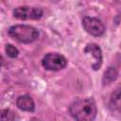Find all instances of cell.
<instances>
[{
	"mask_svg": "<svg viewBox=\"0 0 121 121\" xmlns=\"http://www.w3.org/2000/svg\"><path fill=\"white\" fill-rule=\"evenodd\" d=\"M84 53L91 57L93 60L92 68L94 70H98L102 63V53L100 47L96 43H89L84 48Z\"/></svg>",
	"mask_w": 121,
	"mask_h": 121,
	"instance_id": "8992f818",
	"label": "cell"
},
{
	"mask_svg": "<svg viewBox=\"0 0 121 121\" xmlns=\"http://www.w3.org/2000/svg\"><path fill=\"white\" fill-rule=\"evenodd\" d=\"M117 76H118V72H117L116 68L113 67V66H110L105 71V73L103 75V78H102V83H103V85H108L111 82L114 81L117 78Z\"/></svg>",
	"mask_w": 121,
	"mask_h": 121,
	"instance_id": "9c48e42d",
	"label": "cell"
},
{
	"mask_svg": "<svg viewBox=\"0 0 121 121\" xmlns=\"http://www.w3.org/2000/svg\"><path fill=\"white\" fill-rule=\"evenodd\" d=\"M109 108L112 112H120V89H116L111 95Z\"/></svg>",
	"mask_w": 121,
	"mask_h": 121,
	"instance_id": "ba28073f",
	"label": "cell"
},
{
	"mask_svg": "<svg viewBox=\"0 0 121 121\" xmlns=\"http://www.w3.org/2000/svg\"><path fill=\"white\" fill-rule=\"evenodd\" d=\"M16 105L20 110L25 112H33L35 109L33 99L27 95H20L16 100Z\"/></svg>",
	"mask_w": 121,
	"mask_h": 121,
	"instance_id": "52a82bcc",
	"label": "cell"
},
{
	"mask_svg": "<svg viewBox=\"0 0 121 121\" xmlns=\"http://www.w3.org/2000/svg\"><path fill=\"white\" fill-rule=\"evenodd\" d=\"M5 51H6V54L9 57V58H16L18 55H19V50L13 46L12 44L10 43H7L6 46H5Z\"/></svg>",
	"mask_w": 121,
	"mask_h": 121,
	"instance_id": "30bf717a",
	"label": "cell"
},
{
	"mask_svg": "<svg viewBox=\"0 0 121 121\" xmlns=\"http://www.w3.org/2000/svg\"><path fill=\"white\" fill-rule=\"evenodd\" d=\"M82 26L84 29L91 35L98 37L104 34L105 26L104 24L97 18L86 16L82 19Z\"/></svg>",
	"mask_w": 121,
	"mask_h": 121,
	"instance_id": "5b68a950",
	"label": "cell"
},
{
	"mask_svg": "<svg viewBox=\"0 0 121 121\" xmlns=\"http://www.w3.org/2000/svg\"><path fill=\"white\" fill-rule=\"evenodd\" d=\"M43 11L40 8L23 6L13 10V16L19 20H38L42 18Z\"/></svg>",
	"mask_w": 121,
	"mask_h": 121,
	"instance_id": "277c9868",
	"label": "cell"
},
{
	"mask_svg": "<svg viewBox=\"0 0 121 121\" xmlns=\"http://www.w3.org/2000/svg\"><path fill=\"white\" fill-rule=\"evenodd\" d=\"M15 114L10 110H2L0 111V120H13Z\"/></svg>",
	"mask_w": 121,
	"mask_h": 121,
	"instance_id": "8fae6325",
	"label": "cell"
},
{
	"mask_svg": "<svg viewBox=\"0 0 121 121\" xmlns=\"http://www.w3.org/2000/svg\"><path fill=\"white\" fill-rule=\"evenodd\" d=\"M10 37L22 43H30L38 40L39 31L32 26L28 25H15L8 30Z\"/></svg>",
	"mask_w": 121,
	"mask_h": 121,
	"instance_id": "7a4b0ae2",
	"label": "cell"
},
{
	"mask_svg": "<svg viewBox=\"0 0 121 121\" xmlns=\"http://www.w3.org/2000/svg\"><path fill=\"white\" fill-rule=\"evenodd\" d=\"M42 64L47 70L59 71L63 69L67 65V60L60 54L48 53L43 57L42 60Z\"/></svg>",
	"mask_w": 121,
	"mask_h": 121,
	"instance_id": "3957f363",
	"label": "cell"
},
{
	"mask_svg": "<svg viewBox=\"0 0 121 121\" xmlns=\"http://www.w3.org/2000/svg\"><path fill=\"white\" fill-rule=\"evenodd\" d=\"M3 63H4V59H3V57L0 55V69H1V67L3 66Z\"/></svg>",
	"mask_w": 121,
	"mask_h": 121,
	"instance_id": "7c38bea8",
	"label": "cell"
},
{
	"mask_svg": "<svg viewBox=\"0 0 121 121\" xmlns=\"http://www.w3.org/2000/svg\"><path fill=\"white\" fill-rule=\"evenodd\" d=\"M96 105L93 98H81L71 104L69 112L78 121H91L95 118Z\"/></svg>",
	"mask_w": 121,
	"mask_h": 121,
	"instance_id": "6da1fadb",
	"label": "cell"
}]
</instances>
